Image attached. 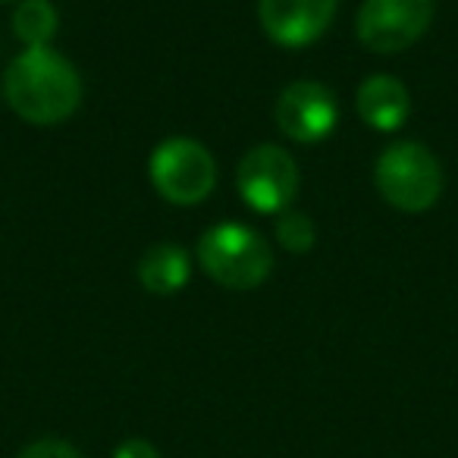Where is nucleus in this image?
Returning <instances> with one entry per match:
<instances>
[{"instance_id":"1","label":"nucleus","mask_w":458,"mask_h":458,"mask_svg":"<svg viewBox=\"0 0 458 458\" xmlns=\"http://www.w3.org/2000/svg\"><path fill=\"white\" fill-rule=\"evenodd\" d=\"M4 95L13 114L32 126H57L82 104V79L76 66L47 47H26L4 76Z\"/></svg>"},{"instance_id":"9","label":"nucleus","mask_w":458,"mask_h":458,"mask_svg":"<svg viewBox=\"0 0 458 458\" xmlns=\"http://www.w3.org/2000/svg\"><path fill=\"white\" fill-rule=\"evenodd\" d=\"M358 116L377 132H395L411 114V98L405 82L393 76H368L358 85Z\"/></svg>"},{"instance_id":"5","label":"nucleus","mask_w":458,"mask_h":458,"mask_svg":"<svg viewBox=\"0 0 458 458\" xmlns=\"http://www.w3.org/2000/svg\"><path fill=\"white\" fill-rule=\"evenodd\" d=\"M236 185L258 214H280L299 195V164L280 145H258L239 160Z\"/></svg>"},{"instance_id":"12","label":"nucleus","mask_w":458,"mask_h":458,"mask_svg":"<svg viewBox=\"0 0 458 458\" xmlns=\"http://www.w3.org/2000/svg\"><path fill=\"white\" fill-rule=\"evenodd\" d=\"M276 239L286 251L293 255H308L318 242V229H314V220L305 214H283L280 223H276Z\"/></svg>"},{"instance_id":"3","label":"nucleus","mask_w":458,"mask_h":458,"mask_svg":"<svg viewBox=\"0 0 458 458\" xmlns=\"http://www.w3.org/2000/svg\"><path fill=\"white\" fill-rule=\"evenodd\" d=\"M377 191L405 214L430 210L443 195V166L420 141H395L380 154L374 170Z\"/></svg>"},{"instance_id":"11","label":"nucleus","mask_w":458,"mask_h":458,"mask_svg":"<svg viewBox=\"0 0 458 458\" xmlns=\"http://www.w3.org/2000/svg\"><path fill=\"white\" fill-rule=\"evenodd\" d=\"M60 13L51 0H20L13 13V32L26 47H47L57 35Z\"/></svg>"},{"instance_id":"13","label":"nucleus","mask_w":458,"mask_h":458,"mask_svg":"<svg viewBox=\"0 0 458 458\" xmlns=\"http://www.w3.org/2000/svg\"><path fill=\"white\" fill-rule=\"evenodd\" d=\"M20 458H82L79 455V449H72L70 443H64V439H38V443L26 445V449L20 452Z\"/></svg>"},{"instance_id":"2","label":"nucleus","mask_w":458,"mask_h":458,"mask_svg":"<svg viewBox=\"0 0 458 458\" xmlns=\"http://www.w3.org/2000/svg\"><path fill=\"white\" fill-rule=\"evenodd\" d=\"M198 261L204 274L214 283L226 289H245L261 286L274 270V251L267 239L242 223H216L198 242Z\"/></svg>"},{"instance_id":"10","label":"nucleus","mask_w":458,"mask_h":458,"mask_svg":"<svg viewBox=\"0 0 458 458\" xmlns=\"http://www.w3.org/2000/svg\"><path fill=\"white\" fill-rule=\"evenodd\" d=\"M191 261L185 249L173 242H160L141 255L139 261V283L151 295H176L189 283Z\"/></svg>"},{"instance_id":"14","label":"nucleus","mask_w":458,"mask_h":458,"mask_svg":"<svg viewBox=\"0 0 458 458\" xmlns=\"http://www.w3.org/2000/svg\"><path fill=\"white\" fill-rule=\"evenodd\" d=\"M114 458H160V452L154 449L148 439H126V443L114 452Z\"/></svg>"},{"instance_id":"8","label":"nucleus","mask_w":458,"mask_h":458,"mask_svg":"<svg viewBox=\"0 0 458 458\" xmlns=\"http://www.w3.org/2000/svg\"><path fill=\"white\" fill-rule=\"evenodd\" d=\"M339 0H258L267 38L280 47H308L330 29Z\"/></svg>"},{"instance_id":"6","label":"nucleus","mask_w":458,"mask_h":458,"mask_svg":"<svg viewBox=\"0 0 458 458\" xmlns=\"http://www.w3.org/2000/svg\"><path fill=\"white\" fill-rule=\"evenodd\" d=\"M433 22V0H364L358 10V38L374 54L411 47Z\"/></svg>"},{"instance_id":"4","label":"nucleus","mask_w":458,"mask_h":458,"mask_svg":"<svg viewBox=\"0 0 458 458\" xmlns=\"http://www.w3.org/2000/svg\"><path fill=\"white\" fill-rule=\"evenodd\" d=\"M148 173H151L154 189L160 198L179 208H191L210 198L216 185V160L201 141L195 139H166L154 148L151 160H148Z\"/></svg>"},{"instance_id":"7","label":"nucleus","mask_w":458,"mask_h":458,"mask_svg":"<svg viewBox=\"0 0 458 458\" xmlns=\"http://www.w3.org/2000/svg\"><path fill=\"white\" fill-rule=\"evenodd\" d=\"M274 116L286 139L299 141V145H318V141H324L336 129V95L327 85L311 82V79H299V82L286 85L280 91Z\"/></svg>"}]
</instances>
